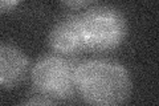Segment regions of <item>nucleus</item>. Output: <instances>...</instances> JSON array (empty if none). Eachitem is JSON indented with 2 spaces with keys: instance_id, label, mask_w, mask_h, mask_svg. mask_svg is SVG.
Wrapping results in <instances>:
<instances>
[{
  "instance_id": "nucleus-6",
  "label": "nucleus",
  "mask_w": 159,
  "mask_h": 106,
  "mask_svg": "<svg viewBox=\"0 0 159 106\" xmlns=\"http://www.w3.org/2000/svg\"><path fill=\"white\" fill-rule=\"evenodd\" d=\"M21 106H56L53 104L51 98L45 97V95H36V97H31L27 99Z\"/></svg>"
},
{
  "instance_id": "nucleus-2",
  "label": "nucleus",
  "mask_w": 159,
  "mask_h": 106,
  "mask_svg": "<svg viewBox=\"0 0 159 106\" xmlns=\"http://www.w3.org/2000/svg\"><path fill=\"white\" fill-rule=\"evenodd\" d=\"M84 49L110 50L119 47L127 35L125 16L110 6H96L80 13Z\"/></svg>"
},
{
  "instance_id": "nucleus-5",
  "label": "nucleus",
  "mask_w": 159,
  "mask_h": 106,
  "mask_svg": "<svg viewBox=\"0 0 159 106\" xmlns=\"http://www.w3.org/2000/svg\"><path fill=\"white\" fill-rule=\"evenodd\" d=\"M28 70V58L17 47L3 43L0 45V84L13 88L24 80Z\"/></svg>"
},
{
  "instance_id": "nucleus-4",
  "label": "nucleus",
  "mask_w": 159,
  "mask_h": 106,
  "mask_svg": "<svg viewBox=\"0 0 159 106\" xmlns=\"http://www.w3.org/2000/svg\"><path fill=\"white\" fill-rule=\"evenodd\" d=\"M48 43L52 49L60 53H73L84 49L80 13L58 20L49 31Z\"/></svg>"
},
{
  "instance_id": "nucleus-3",
  "label": "nucleus",
  "mask_w": 159,
  "mask_h": 106,
  "mask_svg": "<svg viewBox=\"0 0 159 106\" xmlns=\"http://www.w3.org/2000/svg\"><path fill=\"white\" fill-rule=\"evenodd\" d=\"M77 65L60 54L43 56L31 70L32 82L41 95L48 98H70L76 92Z\"/></svg>"
},
{
  "instance_id": "nucleus-1",
  "label": "nucleus",
  "mask_w": 159,
  "mask_h": 106,
  "mask_svg": "<svg viewBox=\"0 0 159 106\" xmlns=\"http://www.w3.org/2000/svg\"><path fill=\"white\" fill-rule=\"evenodd\" d=\"M131 89L130 73L117 61L92 58L77 65L76 92L89 106H122Z\"/></svg>"
},
{
  "instance_id": "nucleus-7",
  "label": "nucleus",
  "mask_w": 159,
  "mask_h": 106,
  "mask_svg": "<svg viewBox=\"0 0 159 106\" xmlns=\"http://www.w3.org/2000/svg\"><path fill=\"white\" fill-rule=\"evenodd\" d=\"M90 4H93V2H85V0H80V2H77V0H74V2H62V6L72 7V8H74V9H77V8H80V7L90 6Z\"/></svg>"
},
{
  "instance_id": "nucleus-8",
  "label": "nucleus",
  "mask_w": 159,
  "mask_h": 106,
  "mask_svg": "<svg viewBox=\"0 0 159 106\" xmlns=\"http://www.w3.org/2000/svg\"><path fill=\"white\" fill-rule=\"evenodd\" d=\"M17 2H15V0H12V2H7V0H2L0 2V8H2V12H6L8 11V8L11 9L13 6H16Z\"/></svg>"
}]
</instances>
